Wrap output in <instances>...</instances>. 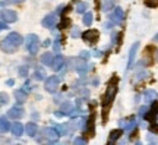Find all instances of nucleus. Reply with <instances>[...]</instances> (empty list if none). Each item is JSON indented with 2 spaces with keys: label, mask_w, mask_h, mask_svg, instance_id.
Here are the masks:
<instances>
[{
  "label": "nucleus",
  "mask_w": 158,
  "mask_h": 145,
  "mask_svg": "<svg viewBox=\"0 0 158 145\" xmlns=\"http://www.w3.org/2000/svg\"><path fill=\"white\" fill-rule=\"evenodd\" d=\"M117 94V78H113L110 81V84L107 85V89H106V94L102 97V109H104V119L107 117V110L108 107L111 106L114 97Z\"/></svg>",
  "instance_id": "nucleus-1"
},
{
  "label": "nucleus",
  "mask_w": 158,
  "mask_h": 145,
  "mask_svg": "<svg viewBox=\"0 0 158 145\" xmlns=\"http://www.w3.org/2000/svg\"><path fill=\"white\" fill-rule=\"evenodd\" d=\"M27 49L31 54H37L40 49V40L35 34H29L27 37Z\"/></svg>",
  "instance_id": "nucleus-2"
},
{
  "label": "nucleus",
  "mask_w": 158,
  "mask_h": 145,
  "mask_svg": "<svg viewBox=\"0 0 158 145\" xmlns=\"http://www.w3.org/2000/svg\"><path fill=\"white\" fill-rule=\"evenodd\" d=\"M59 84H60V78L59 76H48L45 79V84H44V88L47 92H56L57 88H59Z\"/></svg>",
  "instance_id": "nucleus-3"
},
{
  "label": "nucleus",
  "mask_w": 158,
  "mask_h": 145,
  "mask_svg": "<svg viewBox=\"0 0 158 145\" xmlns=\"http://www.w3.org/2000/svg\"><path fill=\"white\" fill-rule=\"evenodd\" d=\"M98 37H100V32L97 31V29H88V31H85L82 34V40L86 41V43H91V44H94L98 41Z\"/></svg>",
  "instance_id": "nucleus-4"
},
{
  "label": "nucleus",
  "mask_w": 158,
  "mask_h": 145,
  "mask_svg": "<svg viewBox=\"0 0 158 145\" xmlns=\"http://www.w3.org/2000/svg\"><path fill=\"white\" fill-rule=\"evenodd\" d=\"M5 40H6V41H9V43H10L12 45H15L16 49L23 43L22 35H21V34H18V32H10L9 35H7V37H6Z\"/></svg>",
  "instance_id": "nucleus-5"
},
{
  "label": "nucleus",
  "mask_w": 158,
  "mask_h": 145,
  "mask_svg": "<svg viewBox=\"0 0 158 145\" xmlns=\"http://www.w3.org/2000/svg\"><path fill=\"white\" fill-rule=\"evenodd\" d=\"M43 135H44V138L50 139L51 142H54V141H57V138L60 136V132H59L56 128H45L44 130H43Z\"/></svg>",
  "instance_id": "nucleus-6"
},
{
  "label": "nucleus",
  "mask_w": 158,
  "mask_h": 145,
  "mask_svg": "<svg viewBox=\"0 0 158 145\" xmlns=\"http://www.w3.org/2000/svg\"><path fill=\"white\" fill-rule=\"evenodd\" d=\"M123 18H124L123 9H122L120 6H116V7H114L113 15L110 16V19H111V22H113V23H120L122 21H123Z\"/></svg>",
  "instance_id": "nucleus-7"
},
{
  "label": "nucleus",
  "mask_w": 158,
  "mask_h": 145,
  "mask_svg": "<svg viewBox=\"0 0 158 145\" xmlns=\"http://www.w3.org/2000/svg\"><path fill=\"white\" fill-rule=\"evenodd\" d=\"M2 16H3V19H5L6 22H16L18 19V13L15 11H10V9H5V11L2 12Z\"/></svg>",
  "instance_id": "nucleus-8"
},
{
  "label": "nucleus",
  "mask_w": 158,
  "mask_h": 145,
  "mask_svg": "<svg viewBox=\"0 0 158 145\" xmlns=\"http://www.w3.org/2000/svg\"><path fill=\"white\" fill-rule=\"evenodd\" d=\"M7 116L10 117V119H21V117L23 116V109L22 107H18V106H15V107H12L10 110L7 112Z\"/></svg>",
  "instance_id": "nucleus-9"
},
{
  "label": "nucleus",
  "mask_w": 158,
  "mask_h": 145,
  "mask_svg": "<svg viewBox=\"0 0 158 145\" xmlns=\"http://www.w3.org/2000/svg\"><path fill=\"white\" fill-rule=\"evenodd\" d=\"M139 49V43H135V44L130 47V51H129V60H127V69L133 66V62H135V56H136V51Z\"/></svg>",
  "instance_id": "nucleus-10"
},
{
  "label": "nucleus",
  "mask_w": 158,
  "mask_h": 145,
  "mask_svg": "<svg viewBox=\"0 0 158 145\" xmlns=\"http://www.w3.org/2000/svg\"><path fill=\"white\" fill-rule=\"evenodd\" d=\"M43 25H44L45 28H53V27L56 25V15H54V13H48L47 16H44Z\"/></svg>",
  "instance_id": "nucleus-11"
},
{
  "label": "nucleus",
  "mask_w": 158,
  "mask_h": 145,
  "mask_svg": "<svg viewBox=\"0 0 158 145\" xmlns=\"http://www.w3.org/2000/svg\"><path fill=\"white\" fill-rule=\"evenodd\" d=\"M63 66H64V57L60 56V54H57V56L53 59V65H51V67L57 72V70H60Z\"/></svg>",
  "instance_id": "nucleus-12"
},
{
  "label": "nucleus",
  "mask_w": 158,
  "mask_h": 145,
  "mask_svg": "<svg viewBox=\"0 0 158 145\" xmlns=\"http://www.w3.org/2000/svg\"><path fill=\"white\" fill-rule=\"evenodd\" d=\"M10 130H12V134L15 135V136H21V135L23 134V126H22V123L15 122V123H13V125L10 126Z\"/></svg>",
  "instance_id": "nucleus-13"
},
{
  "label": "nucleus",
  "mask_w": 158,
  "mask_h": 145,
  "mask_svg": "<svg viewBox=\"0 0 158 145\" xmlns=\"http://www.w3.org/2000/svg\"><path fill=\"white\" fill-rule=\"evenodd\" d=\"M143 98H145V101H155L158 98V94L157 91H154V89H147L145 92H143Z\"/></svg>",
  "instance_id": "nucleus-14"
},
{
  "label": "nucleus",
  "mask_w": 158,
  "mask_h": 145,
  "mask_svg": "<svg viewBox=\"0 0 158 145\" xmlns=\"http://www.w3.org/2000/svg\"><path fill=\"white\" fill-rule=\"evenodd\" d=\"M0 47H2V50L6 51V53H15V51L18 50L15 45H12L10 43H9V41H6V40H3V41H2Z\"/></svg>",
  "instance_id": "nucleus-15"
},
{
  "label": "nucleus",
  "mask_w": 158,
  "mask_h": 145,
  "mask_svg": "<svg viewBox=\"0 0 158 145\" xmlns=\"http://www.w3.org/2000/svg\"><path fill=\"white\" fill-rule=\"evenodd\" d=\"M25 130H27V135H29V136H35V135H37V130H38V126H37V123L29 122L28 125H27Z\"/></svg>",
  "instance_id": "nucleus-16"
},
{
  "label": "nucleus",
  "mask_w": 158,
  "mask_h": 145,
  "mask_svg": "<svg viewBox=\"0 0 158 145\" xmlns=\"http://www.w3.org/2000/svg\"><path fill=\"white\" fill-rule=\"evenodd\" d=\"M53 59H54V56H53L51 53H44V54L41 56V63L45 65V66H51V65H53Z\"/></svg>",
  "instance_id": "nucleus-17"
},
{
  "label": "nucleus",
  "mask_w": 158,
  "mask_h": 145,
  "mask_svg": "<svg viewBox=\"0 0 158 145\" xmlns=\"http://www.w3.org/2000/svg\"><path fill=\"white\" fill-rule=\"evenodd\" d=\"M123 134V130L122 129H116V130H111L110 132V139H108V144H113L114 141H117L120 136Z\"/></svg>",
  "instance_id": "nucleus-18"
},
{
  "label": "nucleus",
  "mask_w": 158,
  "mask_h": 145,
  "mask_svg": "<svg viewBox=\"0 0 158 145\" xmlns=\"http://www.w3.org/2000/svg\"><path fill=\"white\" fill-rule=\"evenodd\" d=\"M120 126L122 128H126L127 130L133 129L136 126V120L135 119H130V120H120Z\"/></svg>",
  "instance_id": "nucleus-19"
},
{
  "label": "nucleus",
  "mask_w": 158,
  "mask_h": 145,
  "mask_svg": "<svg viewBox=\"0 0 158 145\" xmlns=\"http://www.w3.org/2000/svg\"><path fill=\"white\" fill-rule=\"evenodd\" d=\"M62 112H64V114H70L72 112H75L73 104H72L70 101H64V103L62 104Z\"/></svg>",
  "instance_id": "nucleus-20"
},
{
  "label": "nucleus",
  "mask_w": 158,
  "mask_h": 145,
  "mask_svg": "<svg viewBox=\"0 0 158 145\" xmlns=\"http://www.w3.org/2000/svg\"><path fill=\"white\" fill-rule=\"evenodd\" d=\"M114 7V0H102V3H101V9L104 12H108V11H111Z\"/></svg>",
  "instance_id": "nucleus-21"
},
{
  "label": "nucleus",
  "mask_w": 158,
  "mask_h": 145,
  "mask_svg": "<svg viewBox=\"0 0 158 145\" xmlns=\"http://www.w3.org/2000/svg\"><path fill=\"white\" fill-rule=\"evenodd\" d=\"M10 129V125H9V120L6 117H0V130L2 132H7Z\"/></svg>",
  "instance_id": "nucleus-22"
},
{
  "label": "nucleus",
  "mask_w": 158,
  "mask_h": 145,
  "mask_svg": "<svg viewBox=\"0 0 158 145\" xmlns=\"http://www.w3.org/2000/svg\"><path fill=\"white\" fill-rule=\"evenodd\" d=\"M15 97H16V100L19 101V103H23V101L27 100V92L23 91V89H18V91H15Z\"/></svg>",
  "instance_id": "nucleus-23"
},
{
  "label": "nucleus",
  "mask_w": 158,
  "mask_h": 145,
  "mask_svg": "<svg viewBox=\"0 0 158 145\" xmlns=\"http://www.w3.org/2000/svg\"><path fill=\"white\" fill-rule=\"evenodd\" d=\"M84 25H86V27H91V23H92V21H94V16H92V13L91 12H88V13H85L84 15Z\"/></svg>",
  "instance_id": "nucleus-24"
},
{
  "label": "nucleus",
  "mask_w": 158,
  "mask_h": 145,
  "mask_svg": "<svg viewBox=\"0 0 158 145\" xmlns=\"http://www.w3.org/2000/svg\"><path fill=\"white\" fill-rule=\"evenodd\" d=\"M158 114V101H154V104L152 107H151V110H149V116L148 117H151V119H155V116Z\"/></svg>",
  "instance_id": "nucleus-25"
},
{
  "label": "nucleus",
  "mask_w": 158,
  "mask_h": 145,
  "mask_svg": "<svg viewBox=\"0 0 158 145\" xmlns=\"http://www.w3.org/2000/svg\"><path fill=\"white\" fill-rule=\"evenodd\" d=\"M44 76H45L44 69H43V67H38V69L35 70V73H34V78L38 79V81H41V79H44Z\"/></svg>",
  "instance_id": "nucleus-26"
},
{
  "label": "nucleus",
  "mask_w": 158,
  "mask_h": 145,
  "mask_svg": "<svg viewBox=\"0 0 158 145\" xmlns=\"http://www.w3.org/2000/svg\"><path fill=\"white\" fill-rule=\"evenodd\" d=\"M86 9H88V3H86V2H81V3L76 6V11H78L79 13H84Z\"/></svg>",
  "instance_id": "nucleus-27"
},
{
  "label": "nucleus",
  "mask_w": 158,
  "mask_h": 145,
  "mask_svg": "<svg viewBox=\"0 0 158 145\" xmlns=\"http://www.w3.org/2000/svg\"><path fill=\"white\" fill-rule=\"evenodd\" d=\"M19 75H21L22 78H27V76H28V67L27 66L19 67Z\"/></svg>",
  "instance_id": "nucleus-28"
},
{
  "label": "nucleus",
  "mask_w": 158,
  "mask_h": 145,
  "mask_svg": "<svg viewBox=\"0 0 158 145\" xmlns=\"http://www.w3.org/2000/svg\"><path fill=\"white\" fill-rule=\"evenodd\" d=\"M7 101H9V97H7V94H0V107L5 106Z\"/></svg>",
  "instance_id": "nucleus-29"
},
{
  "label": "nucleus",
  "mask_w": 158,
  "mask_h": 145,
  "mask_svg": "<svg viewBox=\"0 0 158 145\" xmlns=\"http://www.w3.org/2000/svg\"><path fill=\"white\" fill-rule=\"evenodd\" d=\"M145 5H147L148 7H157L158 0H145Z\"/></svg>",
  "instance_id": "nucleus-30"
},
{
  "label": "nucleus",
  "mask_w": 158,
  "mask_h": 145,
  "mask_svg": "<svg viewBox=\"0 0 158 145\" xmlns=\"http://www.w3.org/2000/svg\"><path fill=\"white\" fill-rule=\"evenodd\" d=\"M147 112H148V107H141V109H139V116H145V114H147Z\"/></svg>",
  "instance_id": "nucleus-31"
},
{
  "label": "nucleus",
  "mask_w": 158,
  "mask_h": 145,
  "mask_svg": "<svg viewBox=\"0 0 158 145\" xmlns=\"http://www.w3.org/2000/svg\"><path fill=\"white\" fill-rule=\"evenodd\" d=\"M85 142H86V141H85L84 138H76V139H75V144H76V145H79V144H85Z\"/></svg>",
  "instance_id": "nucleus-32"
},
{
  "label": "nucleus",
  "mask_w": 158,
  "mask_h": 145,
  "mask_svg": "<svg viewBox=\"0 0 158 145\" xmlns=\"http://www.w3.org/2000/svg\"><path fill=\"white\" fill-rule=\"evenodd\" d=\"M53 47H54V51H56V53L60 51V44H59V41H56V43L53 44Z\"/></svg>",
  "instance_id": "nucleus-33"
},
{
  "label": "nucleus",
  "mask_w": 158,
  "mask_h": 145,
  "mask_svg": "<svg viewBox=\"0 0 158 145\" xmlns=\"http://www.w3.org/2000/svg\"><path fill=\"white\" fill-rule=\"evenodd\" d=\"M2 29H7V25H6L5 22H0V31Z\"/></svg>",
  "instance_id": "nucleus-34"
},
{
  "label": "nucleus",
  "mask_w": 158,
  "mask_h": 145,
  "mask_svg": "<svg viewBox=\"0 0 158 145\" xmlns=\"http://www.w3.org/2000/svg\"><path fill=\"white\" fill-rule=\"evenodd\" d=\"M6 2H9V3H22L23 0H6Z\"/></svg>",
  "instance_id": "nucleus-35"
},
{
  "label": "nucleus",
  "mask_w": 158,
  "mask_h": 145,
  "mask_svg": "<svg viewBox=\"0 0 158 145\" xmlns=\"http://www.w3.org/2000/svg\"><path fill=\"white\" fill-rule=\"evenodd\" d=\"M13 84H15V82H13V79H9V81H7V85H10V87H12Z\"/></svg>",
  "instance_id": "nucleus-36"
},
{
  "label": "nucleus",
  "mask_w": 158,
  "mask_h": 145,
  "mask_svg": "<svg viewBox=\"0 0 158 145\" xmlns=\"http://www.w3.org/2000/svg\"><path fill=\"white\" fill-rule=\"evenodd\" d=\"M154 41H158V34L155 35V37H154Z\"/></svg>",
  "instance_id": "nucleus-37"
},
{
  "label": "nucleus",
  "mask_w": 158,
  "mask_h": 145,
  "mask_svg": "<svg viewBox=\"0 0 158 145\" xmlns=\"http://www.w3.org/2000/svg\"><path fill=\"white\" fill-rule=\"evenodd\" d=\"M157 60H158V50H157Z\"/></svg>",
  "instance_id": "nucleus-38"
}]
</instances>
